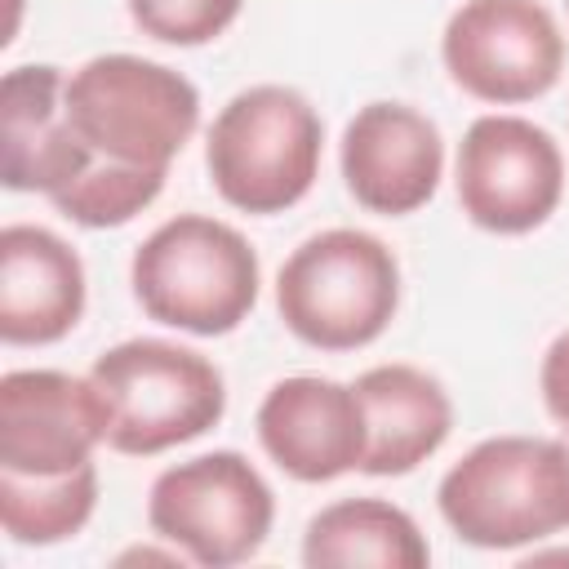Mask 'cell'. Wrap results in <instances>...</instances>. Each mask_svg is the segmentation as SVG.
<instances>
[{
	"mask_svg": "<svg viewBox=\"0 0 569 569\" xmlns=\"http://www.w3.org/2000/svg\"><path fill=\"white\" fill-rule=\"evenodd\" d=\"M445 525L485 551H511L569 529V440L489 436L436 489Z\"/></svg>",
	"mask_w": 569,
	"mask_h": 569,
	"instance_id": "6da1fadb",
	"label": "cell"
},
{
	"mask_svg": "<svg viewBox=\"0 0 569 569\" xmlns=\"http://www.w3.org/2000/svg\"><path fill=\"white\" fill-rule=\"evenodd\" d=\"M129 284L138 307L169 329L218 338L258 307L262 267L253 244L222 218L178 213L133 253Z\"/></svg>",
	"mask_w": 569,
	"mask_h": 569,
	"instance_id": "7a4b0ae2",
	"label": "cell"
},
{
	"mask_svg": "<svg viewBox=\"0 0 569 569\" xmlns=\"http://www.w3.org/2000/svg\"><path fill=\"white\" fill-rule=\"evenodd\" d=\"M320 151L325 120L298 89L249 84L213 116L204 164L213 191L231 209L271 218L293 209L311 191Z\"/></svg>",
	"mask_w": 569,
	"mask_h": 569,
	"instance_id": "3957f363",
	"label": "cell"
},
{
	"mask_svg": "<svg viewBox=\"0 0 569 569\" xmlns=\"http://www.w3.org/2000/svg\"><path fill=\"white\" fill-rule=\"evenodd\" d=\"M400 307L396 253L356 227L307 236L276 276V311L293 338L320 351H356L387 333Z\"/></svg>",
	"mask_w": 569,
	"mask_h": 569,
	"instance_id": "277c9868",
	"label": "cell"
},
{
	"mask_svg": "<svg viewBox=\"0 0 569 569\" xmlns=\"http://www.w3.org/2000/svg\"><path fill=\"white\" fill-rule=\"evenodd\" d=\"M62 111L98 160L169 169L200 124V93L164 62L98 53L67 76Z\"/></svg>",
	"mask_w": 569,
	"mask_h": 569,
	"instance_id": "5b68a950",
	"label": "cell"
},
{
	"mask_svg": "<svg viewBox=\"0 0 569 569\" xmlns=\"http://www.w3.org/2000/svg\"><path fill=\"white\" fill-rule=\"evenodd\" d=\"M89 378L107 400V445L116 453H164L204 436L227 413V387L218 365L164 338H129L107 347L93 360Z\"/></svg>",
	"mask_w": 569,
	"mask_h": 569,
	"instance_id": "8992f818",
	"label": "cell"
},
{
	"mask_svg": "<svg viewBox=\"0 0 569 569\" xmlns=\"http://www.w3.org/2000/svg\"><path fill=\"white\" fill-rule=\"evenodd\" d=\"M276 520V493L262 471L236 453L213 449L164 467L147 493V525L200 569H231L262 551Z\"/></svg>",
	"mask_w": 569,
	"mask_h": 569,
	"instance_id": "52a82bcc",
	"label": "cell"
},
{
	"mask_svg": "<svg viewBox=\"0 0 569 569\" xmlns=\"http://www.w3.org/2000/svg\"><path fill=\"white\" fill-rule=\"evenodd\" d=\"M458 204L493 236H525L542 227L565 196L560 142L525 116H476L458 142Z\"/></svg>",
	"mask_w": 569,
	"mask_h": 569,
	"instance_id": "ba28073f",
	"label": "cell"
},
{
	"mask_svg": "<svg viewBox=\"0 0 569 569\" xmlns=\"http://www.w3.org/2000/svg\"><path fill=\"white\" fill-rule=\"evenodd\" d=\"M449 80L493 107L533 102L565 71V36L538 0H462L440 36Z\"/></svg>",
	"mask_w": 569,
	"mask_h": 569,
	"instance_id": "9c48e42d",
	"label": "cell"
},
{
	"mask_svg": "<svg viewBox=\"0 0 569 569\" xmlns=\"http://www.w3.org/2000/svg\"><path fill=\"white\" fill-rule=\"evenodd\" d=\"M107 427L111 413L93 378L62 369H13L0 378V471H76L107 445Z\"/></svg>",
	"mask_w": 569,
	"mask_h": 569,
	"instance_id": "30bf717a",
	"label": "cell"
},
{
	"mask_svg": "<svg viewBox=\"0 0 569 569\" xmlns=\"http://www.w3.org/2000/svg\"><path fill=\"white\" fill-rule=\"evenodd\" d=\"M253 427L267 458L302 485H325L347 471H360L369 445L365 405L356 387L316 373L271 382Z\"/></svg>",
	"mask_w": 569,
	"mask_h": 569,
	"instance_id": "8fae6325",
	"label": "cell"
},
{
	"mask_svg": "<svg viewBox=\"0 0 569 569\" xmlns=\"http://www.w3.org/2000/svg\"><path fill=\"white\" fill-rule=\"evenodd\" d=\"M445 173L440 129L409 102H365L342 129V178L356 204L382 218L422 209Z\"/></svg>",
	"mask_w": 569,
	"mask_h": 569,
	"instance_id": "7c38bea8",
	"label": "cell"
},
{
	"mask_svg": "<svg viewBox=\"0 0 569 569\" xmlns=\"http://www.w3.org/2000/svg\"><path fill=\"white\" fill-rule=\"evenodd\" d=\"M84 316L80 253L36 222L0 231V338L9 347H49Z\"/></svg>",
	"mask_w": 569,
	"mask_h": 569,
	"instance_id": "4fadbf2b",
	"label": "cell"
},
{
	"mask_svg": "<svg viewBox=\"0 0 569 569\" xmlns=\"http://www.w3.org/2000/svg\"><path fill=\"white\" fill-rule=\"evenodd\" d=\"M67 76L49 62H27L0 80V142H4V187L58 196L98 160L62 111Z\"/></svg>",
	"mask_w": 569,
	"mask_h": 569,
	"instance_id": "5bb4252c",
	"label": "cell"
},
{
	"mask_svg": "<svg viewBox=\"0 0 569 569\" xmlns=\"http://www.w3.org/2000/svg\"><path fill=\"white\" fill-rule=\"evenodd\" d=\"M356 396L365 405V462L369 476H409L422 467L453 431V405L440 378H431L418 365H373L356 382Z\"/></svg>",
	"mask_w": 569,
	"mask_h": 569,
	"instance_id": "9a60e30c",
	"label": "cell"
},
{
	"mask_svg": "<svg viewBox=\"0 0 569 569\" xmlns=\"http://www.w3.org/2000/svg\"><path fill=\"white\" fill-rule=\"evenodd\" d=\"M431 547L418 520L387 498H338L307 520L302 565L311 569H422Z\"/></svg>",
	"mask_w": 569,
	"mask_h": 569,
	"instance_id": "2e32d148",
	"label": "cell"
},
{
	"mask_svg": "<svg viewBox=\"0 0 569 569\" xmlns=\"http://www.w3.org/2000/svg\"><path fill=\"white\" fill-rule=\"evenodd\" d=\"M98 507L93 462L58 476L0 471V525L18 547H53L76 538Z\"/></svg>",
	"mask_w": 569,
	"mask_h": 569,
	"instance_id": "e0dca14e",
	"label": "cell"
},
{
	"mask_svg": "<svg viewBox=\"0 0 569 569\" xmlns=\"http://www.w3.org/2000/svg\"><path fill=\"white\" fill-rule=\"evenodd\" d=\"M164 173L169 169H142V164H116V160H93L84 178H76L71 187H62L53 200V209L89 231H107V227H124L129 218H138L160 191H164Z\"/></svg>",
	"mask_w": 569,
	"mask_h": 569,
	"instance_id": "ac0fdd59",
	"label": "cell"
},
{
	"mask_svg": "<svg viewBox=\"0 0 569 569\" xmlns=\"http://www.w3.org/2000/svg\"><path fill=\"white\" fill-rule=\"evenodd\" d=\"M244 0H129V18L142 36L178 49H196L218 40L236 18Z\"/></svg>",
	"mask_w": 569,
	"mask_h": 569,
	"instance_id": "d6986e66",
	"label": "cell"
},
{
	"mask_svg": "<svg viewBox=\"0 0 569 569\" xmlns=\"http://www.w3.org/2000/svg\"><path fill=\"white\" fill-rule=\"evenodd\" d=\"M538 387H542V405L547 413L560 422L565 440H569V329L551 338L542 369H538Z\"/></svg>",
	"mask_w": 569,
	"mask_h": 569,
	"instance_id": "ffe728a7",
	"label": "cell"
},
{
	"mask_svg": "<svg viewBox=\"0 0 569 569\" xmlns=\"http://www.w3.org/2000/svg\"><path fill=\"white\" fill-rule=\"evenodd\" d=\"M187 556L169 542L164 551L160 547H129V551H120V565H182Z\"/></svg>",
	"mask_w": 569,
	"mask_h": 569,
	"instance_id": "44dd1931",
	"label": "cell"
},
{
	"mask_svg": "<svg viewBox=\"0 0 569 569\" xmlns=\"http://www.w3.org/2000/svg\"><path fill=\"white\" fill-rule=\"evenodd\" d=\"M565 4H569V0H565Z\"/></svg>",
	"mask_w": 569,
	"mask_h": 569,
	"instance_id": "7402d4cb",
	"label": "cell"
}]
</instances>
